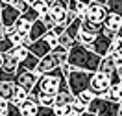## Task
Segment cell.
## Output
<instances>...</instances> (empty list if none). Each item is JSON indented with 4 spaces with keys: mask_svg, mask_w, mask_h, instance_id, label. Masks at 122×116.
<instances>
[{
    "mask_svg": "<svg viewBox=\"0 0 122 116\" xmlns=\"http://www.w3.org/2000/svg\"><path fill=\"white\" fill-rule=\"evenodd\" d=\"M67 63H69L72 68L87 70V72H96V70H98V63H100V55H96L87 44H81V42L76 41V42L69 48Z\"/></svg>",
    "mask_w": 122,
    "mask_h": 116,
    "instance_id": "1",
    "label": "cell"
},
{
    "mask_svg": "<svg viewBox=\"0 0 122 116\" xmlns=\"http://www.w3.org/2000/svg\"><path fill=\"white\" fill-rule=\"evenodd\" d=\"M63 88H69L67 85V77L63 76V72H61L59 66H56L54 70L50 72H45V74H41L37 79V83L35 87L31 88L30 92L31 94H39V92H46V94H56L63 90Z\"/></svg>",
    "mask_w": 122,
    "mask_h": 116,
    "instance_id": "2",
    "label": "cell"
},
{
    "mask_svg": "<svg viewBox=\"0 0 122 116\" xmlns=\"http://www.w3.org/2000/svg\"><path fill=\"white\" fill-rule=\"evenodd\" d=\"M91 76L92 72H87V70H80V68H72L67 76V85H69V90L74 96H78L80 92H83L89 88V83H91Z\"/></svg>",
    "mask_w": 122,
    "mask_h": 116,
    "instance_id": "3",
    "label": "cell"
},
{
    "mask_svg": "<svg viewBox=\"0 0 122 116\" xmlns=\"http://www.w3.org/2000/svg\"><path fill=\"white\" fill-rule=\"evenodd\" d=\"M89 112H94L96 116H118V103L109 101L102 96H94L92 101L87 105Z\"/></svg>",
    "mask_w": 122,
    "mask_h": 116,
    "instance_id": "4",
    "label": "cell"
},
{
    "mask_svg": "<svg viewBox=\"0 0 122 116\" xmlns=\"http://www.w3.org/2000/svg\"><path fill=\"white\" fill-rule=\"evenodd\" d=\"M109 87H111V77L106 76V74H102V72H92L91 76V83H89V90H91L94 96H106V92L109 90Z\"/></svg>",
    "mask_w": 122,
    "mask_h": 116,
    "instance_id": "5",
    "label": "cell"
},
{
    "mask_svg": "<svg viewBox=\"0 0 122 116\" xmlns=\"http://www.w3.org/2000/svg\"><path fill=\"white\" fill-rule=\"evenodd\" d=\"M37 79H39V76L33 72V70H28V68H24V66H20V65H19L17 74H15V79H13V81H15V85L22 87V88H26V90L30 92L31 88L35 87Z\"/></svg>",
    "mask_w": 122,
    "mask_h": 116,
    "instance_id": "6",
    "label": "cell"
},
{
    "mask_svg": "<svg viewBox=\"0 0 122 116\" xmlns=\"http://www.w3.org/2000/svg\"><path fill=\"white\" fill-rule=\"evenodd\" d=\"M17 68H19V61L9 52L4 54V61H2V66H0V81H13Z\"/></svg>",
    "mask_w": 122,
    "mask_h": 116,
    "instance_id": "7",
    "label": "cell"
},
{
    "mask_svg": "<svg viewBox=\"0 0 122 116\" xmlns=\"http://www.w3.org/2000/svg\"><path fill=\"white\" fill-rule=\"evenodd\" d=\"M107 13H109V11H107L106 4H100V2L91 0V2L87 4V9H85V19L91 20V22L104 24V19L107 17Z\"/></svg>",
    "mask_w": 122,
    "mask_h": 116,
    "instance_id": "8",
    "label": "cell"
},
{
    "mask_svg": "<svg viewBox=\"0 0 122 116\" xmlns=\"http://www.w3.org/2000/svg\"><path fill=\"white\" fill-rule=\"evenodd\" d=\"M109 46H111V37H107L106 33H104V30L100 31L98 35H96V39L89 44V48H91L96 55H100V57H104V55L109 54Z\"/></svg>",
    "mask_w": 122,
    "mask_h": 116,
    "instance_id": "9",
    "label": "cell"
},
{
    "mask_svg": "<svg viewBox=\"0 0 122 116\" xmlns=\"http://www.w3.org/2000/svg\"><path fill=\"white\" fill-rule=\"evenodd\" d=\"M48 13L52 17V20L56 24H63L65 22V17H67V0H56L50 4Z\"/></svg>",
    "mask_w": 122,
    "mask_h": 116,
    "instance_id": "10",
    "label": "cell"
},
{
    "mask_svg": "<svg viewBox=\"0 0 122 116\" xmlns=\"http://www.w3.org/2000/svg\"><path fill=\"white\" fill-rule=\"evenodd\" d=\"M19 15H20V11L17 8H13L11 4H4V6L0 8V19H2V26H4V28L13 26L15 20L19 19Z\"/></svg>",
    "mask_w": 122,
    "mask_h": 116,
    "instance_id": "11",
    "label": "cell"
},
{
    "mask_svg": "<svg viewBox=\"0 0 122 116\" xmlns=\"http://www.w3.org/2000/svg\"><path fill=\"white\" fill-rule=\"evenodd\" d=\"M37 111H39L37 96L30 92L28 94V100L19 105V114L20 116H37Z\"/></svg>",
    "mask_w": 122,
    "mask_h": 116,
    "instance_id": "12",
    "label": "cell"
},
{
    "mask_svg": "<svg viewBox=\"0 0 122 116\" xmlns=\"http://www.w3.org/2000/svg\"><path fill=\"white\" fill-rule=\"evenodd\" d=\"M28 50H30L33 55H37L39 59L43 57V55H46L52 48H50V44L45 41V37H41V39H37V41H31L30 42V46H28Z\"/></svg>",
    "mask_w": 122,
    "mask_h": 116,
    "instance_id": "13",
    "label": "cell"
},
{
    "mask_svg": "<svg viewBox=\"0 0 122 116\" xmlns=\"http://www.w3.org/2000/svg\"><path fill=\"white\" fill-rule=\"evenodd\" d=\"M46 31H48V28L45 26V22H43V20H41V17H39L37 20H33V22H31L28 39H30V41H37V39H41L43 35H45Z\"/></svg>",
    "mask_w": 122,
    "mask_h": 116,
    "instance_id": "14",
    "label": "cell"
},
{
    "mask_svg": "<svg viewBox=\"0 0 122 116\" xmlns=\"http://www.w3.org/2000/svg\"><path fill=\"white\" fill-rule=\"evenodd\" d=\"M76 100V96L70 92L69 88H63L54 96V105H72V101Z\"/></svg>",
    "mask_w": 122,
    "mask_h": 116,
    "instance_id": "15",
    "label": "cell"
},
{
    "mask_svg": "<svg viewBox=\"0 0 122 116\" xmlns=\"http://www.w3.org/2000/svg\"><path fill=\"white\" fill-rule=\"evenodd\" d=\"M30 28H31V22L26 19V17H22V15H19V19H17L15 24H13V30H15L19 35H22V37H28Z\"/></svg>",
    "mask_w": 122,
    "mask_h": 116,
    "instance_id": "16",
    "label": "cell"
},
{
    "mask_svg": "<svg viewBox=\"0 0 122 116\" xmlns=\"http://www.w3.org/2000/svg\"><path fill=\"white\" fill-rule=\"evenodd\" d=\"M104 98L109 101H115V103H120L122 101V83H111V87H109V90L106 92Z\"/></svg>",
    "mask_w": 122,
    "mask_h": 116,
    "instance_id": "17",
    "label": "cell"
},
{
    "mask_svg": "<svg viewBox=\"0 0 122 116\" xmlns=\"http://www.w3.org/2000/svg\"><path fill=\"white\" fill-rule=\"evenodd\" d=\"M120 24H122V17L117 15V13H107V17L104 19V28H106V30L117 31Z\"/></svg>",
    "mask_w": 122,
    "mask_h": 116,
    "instance_id": "18",
    "label": "cell"
},
{
    "mask_svg": "<svg viewBox=\"0 0 122 116\" xmlns=\"http://www.w3.org/2000/svg\"><path fill=\"white\" fill-rule=\"evenodd\" d=\"M28 90L26 88H22V87L15 85V90H13V94H11V98H9V101H13V103H17V105H20L22 101L28 100Z\"/></svg>",
    "mask_w": 122,
    "mask_h": 116,
    "instance_id": "19",
    "label": "cell"
},
{
    "mask_svg": "<svg viewBox=\"0 0 122 116\" xmlns=\"http://www.w3.org/2000/svg\"><path fill=\"white\" fill-rule=\"evenodd\" d=\"M80 30L89 31V33H96V35H98L100 31L104 30V24H100V22H91V20H87V19H81V26H80Z\"/></svg>",
    "mask_w": 122,
    "mask_h": 116,
    "instance_id": "20",
    "label": "cell"
},
{
    "mask_svg": "<svg viewBox=\"0 0 122 116\" xmlns=\"http://www.w3.org/2000/svg\"><path fill=\"white\" fill-rule=\"evenodd\" d=\"M9 54L13 55L19 63H22L24 59L30 55V50H28V46H24V44H17V46L11 48V52H9Z\"/></svg>",
    "mask_w": 122,
    "mask_h": 116,
    "instance_id": "21",
    "label": "cell"
},
{
    "mask_svg": "<svg viewBox=\"0 0 122 116\" xmlns=\"http://www.w3.org/2000/svg\"><path fill=\"white\" fill-rule=\"evenodd\" d=\"M15 90V81H0V96L4 100H9Z\"/></svg>",
    "mask_w": 122,
    "mask_h": 116,
    "instance_id": "22",
    "label": "cell"
},
{
    "mask_svg": "<svg viewBox=\"0 0 122 116\" xmlns=\"http://www.w3.org/2000/svg\"><path fill=\"white\" fill-rule=\"evenodd\" d=\"M80 26H81V19H80V17H76V19H74V20H72V22L65 28V33H69L70 37L76 41V39H78V33H80Z\"/></svg>",
    "mask_w": 122,
    "mask_h": 116,
    "instance_id": "23",
    "label": "cell"
},
{
    "mask_svg": "<svg viewBox=\"0 0 122 116\" xmlns=\"http://www.w3.org/2000/svg\"><path fill=\"white\" fill-rule=\"evenodd\" d=\"M54 116H76L72 105H54Z\"/></svg>",
    "mask_w": 122,
    "mask_h": 116,
    "instance_id": "24",
    "label": "cell"
},
{
    "mask_svg": "<svg viewBox=\"0 0 122 116\" xmlns=\"http://www.w3.org/2000/svg\"><path fill=\"white\" fill-rule=\"evenodd\" d=\"M37 96V103L43 107H52L54 105V94H46V92H39Z\"/></svg>",
    "mask_w": 122,
    "mask_h": 116,
    "instance_id": "25",
    "label": "cell"
},
{
    "mask_svg": "<svg viewBox=\"0 0 122 116\" xmlns=\"http://www.w3.org/2000/svg\"><path fill=\"white\" fill-rule=\"evenodd\" d=\"M106 8L109 13H117V15L122 17V0H107Z\"/></svg>",
    "mask_w": 122,
    "mask_h": 116,
    "instance_id": "26",
    "label": "cell"
},
{
    "mask_svg": "<svg viewBox=\"0 0 122 116\" xmlns=\"http://www.w3.org/2000/svg\"><path fill=\"white\" fill-rule=\"evenodd\" d=\"M30 6L39 13V17L48 13V8H50V4H46L45 0H33V2H30Z\"/></svg>",
    "mask_w": 122,
    "mask_h": 116,
    "instance_id": "27",
    "label": "cell"
},
{
    "mask_svg": "<svg viewBox=\"0 0 122 116\" xmlns=\"http://www.w3.org/2000/svg\"><path fill=\"white\" fill-rule=\"evenodd\" d=\"M37 63H39V57H37V55H33V54L30 52V55H28L22 63H19V65H20V66H24V68H28V70H35Z\"/></svg>",
    "mask_w": 122,
    "mask_h": 116,
    "instance_id": "28",
    "label": "cell"
},
{
    "mask_svg": "<svg viewBox=\"0 0 122 116\" xmlns=\"http://www.w3.org/2000/svg\"><path fill=\"white\" fill-rule=\"evenodd\" d=\"M74 42H76V41H74V39L70 37L69 33H65V31H63V33H59V42H57V46L65 48V50H69V48L72 46Z\"/></svg>",
    "mask_w": 122,
    "mask_h": 116,
    "instance_id": "29",
    "label": "cell"
},
{
    "mask_svg": "<svg viewBox=\"0 0 122 116\" xmlns=\"http://www.w3.org/2000/svg\"><path fill=\"white\" fill-rule=\"evenodd\" d=\"M43 37H45V41L50 44V48H56V46H57V42H59V35H57L54 30H48Z\"/></svg>",
    "mask_w": 122,
    "mask_h": 116,
    "instance_id": "30",
    "label": "cell"
},
{
    "mask_svg": "<svg viewBox=\"0 0 122 116\" xmlns=\"http://www.w3.org/2000/svg\"><path fill=\"white\" fill-rule=\"evenodd\" d=\"M92 98H94V94H92L89 88H87V90H83V92H80V94L76 96V100H78V101H81L83 105H89V103L92 101Z\"/></svg>",
    "mask_w": 122,
    "mask_h": 116,
    "instance_id": "31",
    "label": "cell"
},
{
    "mask_svg": "<svg viewBox=\"0 0 122 116\" xmlns=\"http://www.w3.org/2000/svg\"><path fill=\"white\" fill-rule=\"evenodd\" d=\"M15 46L11 41H9V37H4V39H0V52L2 54H8V52H11V48Z\"/></svg>",
    "mask_w": 122,
    "mask_h": 116,
    "instance_id": "32",
    "label": "cell"
},
{
    "mask_svg": "<svg viewBox=\"0 0 122 116\" xmlns=\"http://www.w3.org/2000/svg\"><path fill=\"white\" fill-rule=\"evenodd\" d=\"M122 50V39L118 35H115L111 39V46H109V52H120Z\"/></svg>",
    "mask_w": 122,
    "mask_h": 116,
    "instance_id": "33",
    "label": "cell"
},
{
    "mask_svg": "<svg viewBox=\"0 0 122 116\" xmlns=\"http://www.w3.org/2000/svg\"><path fill=\"white\" fill-rule=\"evenodd\" d=\"M11 6H13V8H17L20 13H24L26 9L30 8V2H28V0H13V2H11Z\"/></svg>",
    "mask_w": 122,
    "mask_h": 116,
    "instance_id": "34",
    "label": "cell"
},
{
    "mask_svg": "<svg viewBox=\"0 0 122 116\" xmlns=\"http://www.w3.org/2000/svg\"><path fill=\"white\" fill-rule=\"evenodd\" d=\"M6 116H20L19 114V105L13 103V101H8V111H6Z\"/></svg>",
    "mask_w": 122,
    "mask_h": 116,
    "instance_id": "35",
    "label": "cell"
},
{
    "mask_svg": "<svg viewBox=\"0 0 122 116\" xmlns=\"http://www.w3.org/2000/svg\"><path fill=\"white\" fill-rule=\"evenodd\" d=\"M72 111H74V114H80V112H83V111H87V105H83L81 101L74 100V101H72Z\"/></svg>",
    "mask_w": 122,
    "mask_h": 116,
    "instance_id": "36",
    "label": "cell"
},
{
    "mask_svg": "<svg viewBox=\"0 0 122 116\" xmlns=\"http://www.w3.org/2000/svg\"><path fill=\"white\" fill-rule=\"evenodd\" d=\"M37 116H54V105L52 107H43V105H39Z\"/></svg>",
    "mask_w": 122,
    "mask_h": 116,
    "instance_id": "37",
    "label": "cell"
},
{
    "mask_svg": "<svg viewBox=\"0 0 122 116\" xmlns=\"http://www.w3.org/2000/svg\"><path fill=\"white\" fill-rule=\"evenodd\" d=\"M8 101L9 100H4L0 96V116H6V111H8Z\"/></svg>",
    "mask_w": 122,
    "mask_h": 116,
    "instance_id": "38",
    "label": "cell"
},
{
    "mask_svg": "<svg viewBox=\"0 0 122 116\" xmlns=\"http://www.w3.org/2000/svg\"><path fill=\"white\" fill-rule=\"evenodd\" d=\"M59 68H61V72H63V76L67 77V76H69V72L72 70V66H70L69 63H63V65H59Z\"/></svg>",
    "mask_w": 122,
    "mask_h": 116,
    "instance_id": "39",
    "label": "cell"
},
{
    "mask_svg": "<svg viewBox=\"0 0 122 116\" xmlns=\"http://www.w3.org/2000/svg\"><path fill=\"white\" fill-rule=\"evenodd\" d=\"M65 28H67V26H65V24H56V26H54L52 30L56 31V33H57V35H59V33H63V31H65Z\"/></svg>",
    "mask_w": 122,
    "mask_h": 116,
    "instance_id": "40",
    "label": "cell"
},
{
    "mask_svg": "<svg viewBox=\"0 0 122 116\" xmlns=\"http://www.w3.org/2000/svg\"><path fill=\"white\" fill-rule=\"evenodd\" d=\"M115 76H117V79L122 83V65L120 66H117V72H115Z\"/></svg>",
    "mask_w": 122,
    "mask_h": 116,
    "instance_id": "41",
    "label": "cell"
},
{
    "mask_svg": "<svg viewBox=\"0 0 122 116\" xmlns=\"http://www.w3.org/2000/svg\"><path fill=\"white\" fill-rule=\"evenodd\" d=\"M76 116H96L94 112H89V111H83V112H80V114H76Z\"/></svg>",
    "mask_w": 122,
    "mask_h": 116,
    "instance_id": "42",
    "label": "cell"
},
{
    "mask_svg": "<svg viewBox=\"0 0 122 116\" xmlns=\"http://www.w3.org/2000/svg\"><path fill=\"white\" fill-rule=\"evenodd\" d=\"M4 37H6V28L2 26V28H0V39H4Z\"/></svg>",
    "mask_w": 122,
    "mask_h": 116,
    "instance_id": "43",
    "label": "cell"
},
{
    "mask_svg": "<svg viewBox=\"0 0 122 116\" xmlns=\"http://www.w3.org/2000/svg\"><path fill=\"white\" fill-rule=\"evenodd\" d=\"M117 35H118V37L122 39V24H120V26H118V30H117Z\"/></svg>",
    "mask_w": 122,
    "mask_h": 116,
    "instance_id": "44",
    "label": "cell"
},
{
    "mask_svg": "<svg viewBox=\"0 0 122 116\" xmlns=\"http://www.w3.org/2000/svg\"><path fill=\"white\" fill-rule=\"evenodd\" d=\"M118 116H122V101L118 103Z\"/></svg>",
    "mask_w": 122,
    "mask_h": 116,
    "instance_id": "45",
    "label": "cell"
},
{
    "mask_svg": "<svg viewBox=\"0 0 122 116\" xmlns=\"http://www.w3.org/2000/svg\"><path fill=\"white\" fill-rule=\"evenodd\" d=\"M11 2H13V0H2V6H4V4H11Z\"/></svg>",
    "mask_w": 122,
    "mask_h": 116,
    "instance_id": "46",
    "label": "cell"
},
{
    "mask_svg": "<svg viewBox=\"0 0 122 116\" xmlns=\"http://www.w3.org/2000/svg\"><path fill=\"white\" fill-rule=\"evenodd\" d=\"M2 61H4V54L0 52V66H2Z\"/></svg>",
    "mask_w": 122,
    "mask_h": 116,
    "instance_id": "47",
    "label": "cell"
},
{
    "mask_svg": "<svg viewBox=\"0 0 122 116\" xmlns=\"http://www.w3.org/2000/svg\"><path fill=\"white\" fill-rule=\"evenodd\" d=\"M46 4H52V2H56V0H45Z\"/></svg>",
    "mask_w": 122,
    "mask_h": 116,
    "instance_id": "48",
    "label": "cell"
},
{
    "mask_svg": "<svg viewBox=\"0 0 122 116\" xmlns=\"http://www.w3.org/2000/svg\"><path fill=\"white\" fill-rule=\"evenodd\" d=\"M0 8H2V0H0Z\"/></svg>",
    "mask_w": 122,
    "mask_h": 116,
    "instance_id": "49",
    "label": "cell"
},
{
    "mask_svg": "<svg viewBox=\"0 0 122 116\" xmlns=\"http://www.w3.org/2000/svg\"><path fill=\"white\" fill-rule=\"evenodd\" d=\"M118 54H120V55H122V50H120V52H118Z\"/></svg>",
    "mask_w": 122,
    "mask_h": 116,
    "instance_id": "50",
    "label": "cell"
},
{
    "mask_svg": "<svg viewBox=\"0 0 122 116\" xmlns=\"http://www.w3.org/2000/svg\"><path fill=\"white\" fill-rule=\"evenodd\" d=\"M28 2H33V0H28Z\"/></svg>",
    "mask_w": 122,
    "mask_h": 116,
    "instance_id": "51",
    "label": "cell"
}]
</instances>
